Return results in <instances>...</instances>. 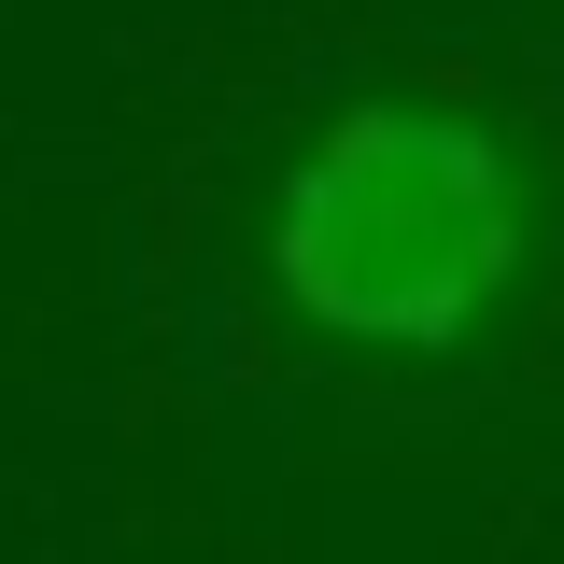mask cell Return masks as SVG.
Instances as JSON below:
<instances>
[{"label": "cell", "mask_w": 564, "mask_h": 564, "mask_svg": "<svg viewBox=\"0 0 564 564\" xmlns=\"http://www.w3.org/2000/svg\"><path fill=\"white\" fill-rule=\"evenodd\" d=\"M522 269L508 141L437 99H352L269 198V282L352 352H452Z\"/></svg>", "instance_id": "6da1fadb"}]
</instances>
